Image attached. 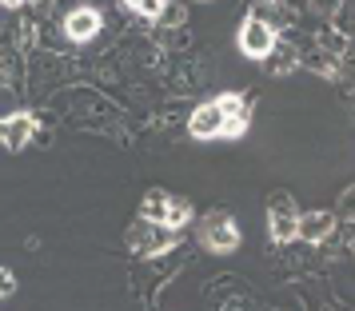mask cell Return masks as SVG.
I'll return each mask as SVG.
<instances>
[{
    "label": "cell",
    "instance_id": "7c38bea8",
    "mask_svg": "<svg viewBox=\"0 0 355 311\" xmlns=\"http://www.w3.org/2000/svg\"><path fill=\"white\" fill-rule=\"evenodd\" d=\"M12 292H17V276L8 267H0V299H8Z\"/></svg>",
    "mask_w": 355,
    "mask_h": 311
},
{
    "label": "cell",
    "instance_id": "5bb4252c",
    "mask_svg": "<svg viewBox=\"0 0 355 311\" xmlns=\"http://www.w3.org/2000/svg\"><path fill=\"white\" fill-rule=\"evenodd\" d=\"M315 8H323V12H331V8H336V0H315Z\"/></svg>",
    "mask_w": 355,
    "mask_h": 311
},
{
    "label": "cell",
    "instance_id": "9a60e30c",
    "mask_svg": "<svg viewBox=\"0 0 355 311\" xmlns=\"http://www.w3.org/2000/svg\"><path fill=\"white\" fill-rule=\"evenodd\" d=\"M0 4H4V8H17V4H24V0H0Z\"/></svg>",
    "mask_w": 355,
    "mask_h": 311
},
{
    "label": "cell",
    "instance_id": "52a82bcc",
    "mask_svg": "<svg viewBox=\"0 0 355 311\" xmlns=\"http://www.w3.org/2000/svg\"><path fill=\"white\" fill-rule=\"evenodd\" d=\"M188 132H192L196 140H216V136H224V108L208 100V104H200L188 120Z\"/></svg>",
    "mask_w": 355,
    "mask_h": 311
},
{
    "label": "cell",
    "instance_id": "8992f818",
    "mask_svg": "<svg viewBox=\"0 0 355 311\" xmlns=\"http://www.w3.org/2000/svg\"><path fill=\"white\" fill-rule=\"evenodd\" d=\"M33 132H36L33 112H12V116L0 120V144L8 148V152H20V148L33 140Z\"/></svg>",
    "mask_w": 355,
    "mask_h": 311
},
{
    "label": "cell",
    "instance_id": "277c9868",
    "mask_svg": "<svg viewBox=\"0 0 355 311\" xmlns=\"http://www.w3.org/2000/svg\"><path fill=\"white\" fill-rule=\"evenodd\" d=\"M268 228H272L275 244H291L300 240V212H295V199L275 192L272 204H268Z\"/></svg>",
    "mask_w": 355,
    "mask_h": 311
},
{
    "label": "cell",
    "instance_id": "e0dca14e",
    "mask_svg": "<svg viewBox=\"0 0 355 311\" xmlns=\"http://www.w3.org/2000/svg\"><path fill=\"white\" fill-rule=\"evenodd\" d=\"M33 4H40V0H33Z\"/></svg>",
    "mask_w": 355,
    "mask_h": 311
},
{
    "label": "cell",
    "instance_id": "7a4b0ae2",
    "mask_svg": "<svg viewBox=\"0 0 355 311\" xmlns=\"http://www.w3.org/2000/svg\"><path fill=\"white\" fill-rule=\"evenodd\" d=\"M275 40H279L275 28L263 17H256V12L240 24V52L248 56V60H268V56L275 52Z\"/></svg>",
    "mask_w": 355,
    "mask_h": 311
},
{
    "label": "cell",
    "instance_id": "30bf717a",
    "mask_svg": "<svg viewBox=\"0 0 355 311\" xmlns=\"http://www.w3.org/2000/svg\"><path fill=\"white\" fill-rule=\"evenodd\" d=\"M192 220V204H184L180 196H168V208H164V228H184Z\"/></svg>",
    "mask_w": 355,
    "mask_h": 311
},
{
    "label": "cell",
    "instance_id": "8fae6325",
    "mask_svg": "<svg viewBox=\"0 0 355 311\" xmlns=\"http://www.w3.org/2000/svg\"><path fill=\"white\" fill-rule=\"evenodd\" d=\"M128 12H136V17L144 20H160L164 17V0H120Z\"/></svg>",
    "mask_w": 355,
    "mask_h": 311
},
{
    "label": "cell",
    "instance_id": "3957f363",
    "mask_svg": "<svg viewBox=\"0 0 355 311\" xmlns=\"http://www.w3.org/2000/svg\"><path fill=\"white\" fill-rule=\"evenodd\" d=\"M200 240H204V247L211 256H227V251L240 247V228H236V220L227 212H211L204 220V228H200Z\"/></svg>",
    "mask_w": 355,
    "mask_h": 311
},
{
    "label": "cell",
    "instance_id": "4fadbf2b",
    "mask_svg": "<svg viewBox=\"0 0 355 311\" xmlns=\"http://www.w3.org/2000/svg\"><path fill=\"white\" fill-rule=\"evenodd\" d=\"M339 215L355 220V188H347V192H343V199H339Z\"/></svg>",
    "mask_w": 355,
    "mask_h": 311
},
{
    "label": "cell",
    "instance_id": "6da1fadb",
    "mask_svg": "<svg viewBox=\"0 0 355 311\" xmlns=\"http://www.w3.org/2000/svg\"><path fill=\"white\" fill-rule=\"evenodd\" d=\"M172 244H176V231L156 224V220H148V215H140L128 228V247L136 256H160L164 247H172Z\"/></svg>",
    "mask_w": 355,
    "mask_h": 311
},
{
    "label": "cell",
    "instance_id": "ba28073f",
    "mask_svg": "<svg viewBox=\"0 0 355 311\" xmlns=\"http://www.w3.org/2000/svg\"><path fill=\"white\" fill-rule=\"evenodd\" d=\"M100 12L96 8H76V12H68L64 20V33L68 40H76V44H84V40H92V36H100Z\"/></svg>",
    "mask_w": 355,
    "mask_h": 311
},
{
    "label": "cell",
    "instance_id": "2e32d148",
    "mask_svg": "<svg viewBox=\"0 0 355 311\" xmlns=\"http://www.w3.org/2000/svg\"><path fill=\"white\" fill-rule=\"evenodd\" d=\"M352 251H355V236H352Z\"/></svg>",
    "mask_w": 355,
    "mask_h": 311
},
{
    "label": "cell",
    "instance_id": "9c48e42d",
    "mask_svg": "<svg viewBox=\"0 0 355 311\" xmlns=\"http://www.w3.org/2000/svg\"><path fill=\"white\" fill-rule=\"evenodd\" d=\"M336 231V212H307L300 215V240L307 244H323Z\"/></svg>",
    "mask_w": 355,
    "mask_h": 311
},
{
    "label": "cell",
    "instance_id": "5b68a950",
    "mask_svg": "<svg viewBox=\"0 0 355 311\" xmlns=\"http://www.w3.org/2000/svg\"><path fill=\"white\" fill-rule=\"evenodd\" d=\"M216 104L224 108V136L227 140H240L248 124H252V112H248V100L240 92H224V96H216Z\"/></svg>",
    "mask_w": 355,
    "mask_h": 311
}]
</instances>
